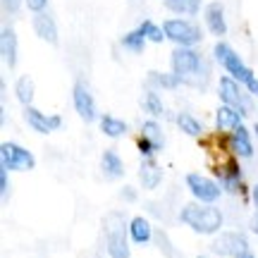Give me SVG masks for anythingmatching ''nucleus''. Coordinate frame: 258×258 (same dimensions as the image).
<instances>
[{
  "label": "nucleus",
  "mask_w": 258,
  "mask_h": 258,
  "mask_svg": "<svg viewBox=\"0 0 258 258\" xmlns=\"http://www.w3.org/2000/svg\"><path fill=\"white\" fill-rule=\"evenodd\" d=\"M19 8H22V0H3V10L8 15H17Z\"/></svg>",
  "instance_id": "obj_33"
},
{
  "label": "nucleus",
  "mask_w": 258,
  "mask_h": 258,
  "mask_svg": "<svg viewBox=\"0 0 258 258\" xmlns=\"http://www.w3.org/2000/svg\"><path fill=\"white\" fill-rule=\"evenodd\" d=\"M139 182H141V186L148 189V191L158 189V184L163 182V167L158 165L153 158H144V163L139 167Z\"/></svg>",
  "instance_id": "obj_17"
},
{
  "label": "nucleus",
  "mask_w": 258,
  "mask_h": 258,
  "mask_svg": "<svg viewBox=\"0 0 258 258\" xmlns=\"http://www.w3.org/2000/svg\"><path fill=\"white\" fill-rule=\"evenodd\" d=\"M137 148H139V153H141L144 158H153V156L158 153V146L153 144V141H148L146 137H139Z\"/></svg>",
  "instance_id": "obj_30"
},
{
  "label": "nucleus",
  "mask_w": 258,
  "mask_h": 258,
  "mask_svg": "<svg viewBox=\"0 0 258 258\" xmlns=\"http://www.w3.org/2000/svg\"><path fill=\"white\" fill-rule=\"evenodd\" d=\"M253 132H256V137H258V122H256V124H253Z\"/></svg>",
  "instance_id": "obj_38"
},
{
  "label": "nucleus",
  "mask_w": 258,
  "mask_h": 258,
  "mask_svg": "<svg viewBox=\"0 0 258 258\" xmlns=\"http://www.w3.org/2000/svg\"><path fill=\"white\" fill-rule=\"evenodd\" d=\"M237 160H239V158L232 156V158H227L225 163H220V165L213 167V170H215V175H218L220 186L225 189V191H230V194L244 191V177H241V167H239Z\"/></svg>",
  "instance_id": "obj_9"
},
{
  "label": "nucleus",
  "mask_w": 258,
  "mask_h": 258,
  "mask_svg": "<svg viewBox=\"0 0 258 258\" xmlns=\"http://www.w3.org/2000/svg\"><path fill=\"white\" fill-rule=\"evenodd\" d=\"M253 203H256V208H258V184L253 186Z\"/></svg>",
  "instance_id": "obj_36"
},
{
  "label": "nucleus",
  "mask_w": 258,
  "mask_h": 258,
  "mask_svg": "<svg viewBox=\"0 0 258 258\" xmlns=\"http://www.w3.org/2000/svg\"><path fill=\"white\" fill-rule=\"evenodd\" d=\"M239 258H256V256H253V253H251V251H246V253H241Z\"/></svg>",
  "instance_id": "obj_37"
},
{
  "label": "nucleus",
  "mask_w": 258,
  "mask_h": 258,
  "mask_svg": "<svg viewBox=\"0 0 258 258\" xmlns=\"http://www.w3.org/2000/svg\"><path fill=\"white\" fill-rule=\"evenodd\" d=\"M27 3V8L36 15V12H46V8H48V0H24Z\"/></svg>",
  "instance_id": "obj_32"
},
{
  "label": "nucleus",
  "mask_w": 258,
  "mask_h": 258,
  "mask_svg": "<svg viewBox=\"0 0 258 258\" xmlns=\"http://www.w3.org/2000/svg\"><path fill=\"white\" fill-rule=\"evenodd\" d=\"M241 117L239 112L234 110V108H230V105H220L218 110H215V127H218V132H232V129H237L241 124Z\"/></svg>",
  "instance_id": "obj_19"
},
{
  "label": "nucleus",
  "mask_w": 258,
  "mask_h": 258,
  "mask_svg": "<svg viewBox=\"0 0 258 258\" xmlns=\"http://www.w3.org/2000/svg\"><path fill=\"white\" fill-rule=\"evenodd\" d=\"M122 213H110L105 218V249L110 258H129L127 232H124Z\"/></svg>",
  "instance_id": "obj_6"
},
{
  "label": "nucleus",
  "mask_w": 258,
  "mask_h": 258,
  "mask_svg": "<svg viewBox=\"0 0 258 258\" xmlns=\"http://www.w3.org/2000/svg\"><path fill=\"white\" fill-rule=\"evenodd\" d=\"M203 19H206V27L213 36H225L227 34V19H225V5L220 0H213L206 5V12H203Z\"/></svg>",
  "instance_id": "obj_13"
},
{
  "label": "nucleus",
  "mask_w": 258,
  "mask_h": 258,
  "mask_svg": "<svg viewBox=\"0 0 258 258\" xmlns=\"http://www.w3.org/2000/svg\"><path fill=\"white\" fill-rule=\"evenodd\" d=\"M170 64H172V72L182 79V84H189V86H196V89H203L208 77H211L208 62L194 48L177 46L172 50V55H170Z\"/></svg>",
  "instance_id": "obj_1"
},
{
  "label": "nucleus",
  "mask_w": 258,
  "mask_h": 258,
  "mask_svg": "<svg viewBox=\"0 0 258 258\" xmlns=\"http://www.w3.org/2000/svg\"><path fill=\"white\" fill-rule=\"evenodd\" d=\"M101 132L110 139H120L129 132V127H127V122L120 120V117H115V115H103L101 117Z\"/></svg>",
  "instance_id": "obj_23"
},
{
  "label": "nucleus",
  "mask_w": 258,
  "mask_h": 258,
  "mask_svg": "<svg viewBox=\"0 0 258 258\" xmlns=\"http://www.w3.org/2000/svg\"><path fill=\"white\" fill-rule=\"evenodd\" d=\"M0 163H5L12 172H27V170H34L36 158L31 156V151H27L19 144L3 141V146H0Z\"/></svg>",
  "instance_id": "obj_7"
},
{
  "label": "nucleus",
  "mask_w": 258,
  "mask_h": 258,
  "mask_svg": "<svg viewBox=\"0 0 258 258\" xmlns=\"http://www.w3.org/2000/svg\"><path fill=\"white\" fill-rule=\"evenodd\" d=\"M141 108H144V112L151 115V117L165 115V105H163V101H160V96H158L156 91H146L141 96Z\"/></svg>",
  "instance_id": "obj_26"
},
{
  "label": "nucleus",
  "mask_w": 258,
  "mask_h": 258,
  "mask_svg": "<svg viewBox=\"0 0 258 258\" xmlns=\"http://www.w3.org/2000/svg\"><path fill=\"white\" fill-rule=\"evenodd\" d=\"M179 220L196 234H215L222 227V213L211 203H184L179 211Z\"/></svg>",
  "instance_id": "obj_3"
},
{
  "label": "nucleus",
  "mask_w": 258,
  "mask_h": 258,
  "mask_svg": "<svg viewBox=\"0 0 258 258\" xmlns=\"http://www.w3.org/2000/svg\"><path fill=\"white\" fill-rule=\"evenodd\" d=\"M0 194H3V201L10 194V167L5 163H0Z\"/></svg>",
  "instance_id": "obj_31"
},
{
  "label": "nucleus",
  "mask_w": 258,
  "mask_h": 258,
  "mask_svg": "<svg viewBox=\"0 0 258 258\" xmlns=\"http://www.w3.org/2000/svg\"><path fill=\"white\" fill-rule=\"evenodd\" d=\"M122 199H127V201H134V199H137V194H134V189L124 186V189H122Z\"/></svg>",
  "instance_id": "obj_34"
},
{
  "label": "nucleus",
  "mask_w": 258,
  "mask_h": 258,
  "mask_svg": "<svg viewBox=\"0 0 258 258\" xmlns=\"http://www.w3.org/2000/svg\"><path fill=\"white\" fill-rule=\"evenodd\" d=\"M72 103H74V110L77 115L82 117L84 122H93L96 120V101H93L89 86L84 82H77L72 89Z\"/></svg>",
  "instance_id": "obj_12"
},
{
  "label": "nucleus",
  "mask_w": 258,
  "mask_h": 258,
  "mask_svg": "<svg viewBox=\"0 0 258 258\" xmlns=\"http://www.w3.org/2000/svg\"><path fill=\"white\" fill-rule=\"evenodd\" d=\"M129 237L132 241H137V244H148V241L153 239V227H151V222L146 218H132L129 222Z\"/></svg>",
  "instance_id": "obj_20"
},
{
  "label": "nucleus",
  "mask_w": 258,
  "mask_h": 258,
  "mask_svg": "<svg viewBox=\"0 0 258 258\" xmlns=\"http://www.w3.org/2000/svg\"><path fill=\"white\" fill-rule=\"evenodd\" d=\"M177 127L184 132L186 137H201L203 134V124L199 117H194L191 112H179L177 115Z\"/></svg>",
  "instance_id": "obj_25"
},
{
  "label": "nucleus",
  "mask_w": 258,
  "mask_h": 258,
  "mask_svg": "<svg viewBox=\"0 0 258 258\" xmlns=\"http://www.w3.org/2000/svg\"><path fill=\"white\" fill-rule=\"evenodd\" d=\"M31 24H34V31H36V36L41 38V41H46V43H50V46H55L60 34H57L55 19L50 17L48 12H36Z\"/></svg>",
  "instance_id": "obj_16"
},
{
  "label": "nucleus",
  "mask_w": 258,
  "mask_h": 258,
  "mask_svg": "<svg viewBox=\"0 0 258 258\" xmlns=\"http://www.w3.org/2000/svg\"><path fill=\"white\" fill-rule=\"evenodd\" d=\"M211 249L218 256H227V258H239L241 253L249 251V241L241 232H222L220 237H215V241L211 244Z\"/></svg>",
  "instance_id": "obj_10"
},
{
  "label": "nucleus",
  "mask_w": 258,
  "mask_h": 258,
  "mask_svg": "<svg viewBox=\"0 0 258 258\" xmlns=\"http://www.w3.org/2000/svg\"><path fill=\"white\" fill-rule=\"evenodd\" d=\"M184 182H186V189L191 191V196L201 203H215L222 194L220 182H215V179L201 175V172H189Z\"/></svg>",
  "instance_id": "obj_8"
},
{
  "label": "nucleus",
  "mask_w": 258,
  "mask_h": 258,
  "mask_svg": "<svg viewBox=\"0 0 258 258\" xmlns=\"http://www.w3.org/2000/svg\"><path fill=\"white\" fill-rule=\"evenodd\" d=\"M17 48H19V41L15 29L10 24H3V29H0V53H3V62L8 67L17 64Z\"/></svg>",
  "instance_id": "obj_15"
},
{
  "label": "nucleus",
  "mask_w": 258,
  "mask_h": 258,
  "mask_svg": "<svg viewBox=\"0 0 258 258\" xmlns=\"http://www.w3.org/2000/svg\"><path fill=\"white\" fill-rule=\"evenodd\" d=\"M199 258H203V256H199Z\"/></svg>",
  "instance_id": "obj_39"
},
{
  "label": "nucleus",
  "mask_w": 258,
  "mask_h": 258,
  "mask_svg": "<svg viewBox=\"0 0 258 258\" xmlns=\"http://www.w3.org/2000/svg\"><path fill=\"white\" fill-rule=\"evenodd\" d=\"M141 137H146L148 141H153L158 146V151L165 146V134H163V127L158 124L156 120H146L141 124Z\"/></svg>",
  "instance_id": "obj_27"
},
{
  "label": "nucleus",
  "mask_w": 258,
  "mask_h": 258,
  "mask_svg": "<svg viewBox=\"0 0 258 258\" xmlns=\"http://www.w3.org/2000/svg\"><path fill=\"white\" fill-rule=\"evenodd\" d=\"M218 93H220L222 105L234 108L241 117H249V115L256 112V105H253V93L246 91V86L239 84L237 79H232L230 74L220 77V82H218Z\"/></svg>",
  "instance_id": "obj_4"
},
{
  "label": "nucleus",
  "mask_w": 258,
  "mask_h": 258,
  "mask_svg": "<svg viewBox=\"0 0 258 258\" xmlns=\"http://www.w3.org/2000/svg\"><path fill=\"white\" fill-rule=\"evenodd\" d=\"M213 55H215L218 64H220L222 70L230 74L232 79H237L239 84H244L249 93L258 96V77L253 74V70H251L249 64L241 60V55L230 46V43H225V41L215 43V48H213Z\"/></svg>",
  "instance_id": "obj_2"
},
{
  "label": "nucleus",
  "mask_w": 258,
  "mask_h": 258,
  "mask_svg": "<svg viewBox=\"0 0 258 258\" xmlns=\"http://www.w3.org/2000/svg\"><path fill=\"white\" fill-rule=\"evenodd\" d=\"M201 3L203 0H163V5L179 17H194L201 10Z\"/></svg>",
  "instance_id": "obj_22"
},
{
  "label": "nucleus",
  "mask_w": 258,
  "mask_h": 258,
  "mask_svg": "<svg viewBox=\"0 0 258 258\" xmlns=\"http://www.w3.org/2000/svg\"><path fill=\"white\" fill-rule=\"evenodd\" d=\"M230 148L237 158H251L253 156V139H251V132L244 124H239L237 129L230 132Z\"/></svg>",
  "instance_id": "obj_14"
},
{
  "label": "nucleus",
  "mask_w": 258,
  "mask_h": 258,
  "mask_svg": "<svg viewBox=\"0 0 258 258\" xmlns=\"http://www.w3.org/2000/svg\"><path fill=\"white\" fill-rule=\"evenodd\" d=\"M24 120L38 134H50V132H57V129L62 127V117L60 115H46V112H41L34 105L24 108Z\"/></svg>",
  "instance_id": "obj_11"
},
{
  "label": "nucleus",
  "mask_w": 258,
  "mask_h": 258,
  "mask_svg": "<svg viewBox=\"0 0 258 258\" xmlns=\"http://www.w3.org/2000/svg\"><path fill=\"white\" fill-rule=\"evenodd\" d=\"M251 230H253V232L258 234V213L253 215V218H251Z\"/></svg>",
  "instance_id": "obj_35"
},
{
  "label": "nucleus",
  "mask_w": 258,
  "mask_h": 258,
  "mask_svg": "<svg viewBox=\"0 0 258 258\" xmlns=\"http://www.w3.org/2000/svg\"><path fill=\"white\" fill-rule=\"evenodd\" d=\"M101 170H103V175L108 177V179H120V177H124V163H122L120 153H117L115 148L103 151V156H101Z\"/></svg>",
  "instance_id": "obj_18"
},
{
  "label": "nucleus",
  "mask_w": 258,
  "mask_h": 258,
  "mask_svg": "<svg viewBox=\"0 0 258 258\" xmlns=\"http://www.w3.org/2000/svg\"><path fill=\"white\" fill-rule=\"evenodd\" d=\"M148 82L153 84V89H165V91H175L182 84V79L175 72H148Z\"/></svg>",
  "instance_id": "obj_24"
},
{
  "label": "nucleus",
  "mask_w": 258,
  "mask_h": 258,
  "mask_svg": "<svg viewBox=\"0 0 258 258\" xmlns=\"http://www.w3.org/2000/svg\"><path fill=\"white\" fill-rule=\"evenodd\" d=\"M139 29L144 31V36H146V41H151V43H163V38H165V31H163V27H158V24H153L151 19H146V22H141V24H139Z\"/></svg>",
  "instance_id": "obj_29"
},
{
  "label": "nucleus",
  "mask_w": 258,
  "mask_h": 258,
  "mask_svg": "<svg viewBox=\"0 0 258 258\" xmlns=\"http://www.w3.org/2000/svg\"><path fill=\"white\" fill-rule=\"evenodd\" d=\"M144 46H146V36H144V31L141 29H132V31H127L124 36H122V48L124 50H132V53H141L144 50Z\"/></svg>",
  "instance_id": "obj_28"
},
{
  "label": "nucleus",
  "mask_w": 258,
  "mask_h": 258,
  "mask_svg": "<svg viewBox=\"0 0 258 258\" xmlns=\"http://www.w3.org/2000/svg\"><path fill=\"white\" fill-rule=\"evenodd\" d=\"M163 31H165V38H170L177 46H186L194 48L196 43H201L203 31L199 24H194L191 19L184 17H175V19H165L163 22Z\"/></svg>",
  "instance_id": "obj_5"
},
{
  "label": "nucleus",
  "mask_w": 258,
  "mask_h": 258,
  "mask_svg": "<svg viewBox=\"0 0 258 258\" xmlns=\"http://www.w3.org/2000/svg\"><path fill=\"white\" fill-rule=\"evenodd\" d=\"M34 93H36V84L29 74H22L17 82H15V96L22 105H31L34 103Z\"/></svg>",
  "instance_id": "obj_21"
}]
</instances>
